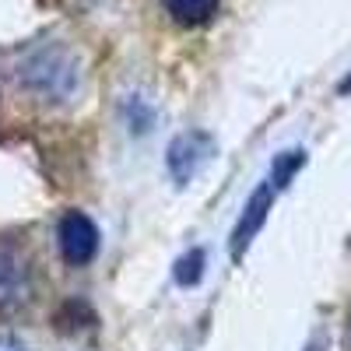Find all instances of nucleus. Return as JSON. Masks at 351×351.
<instances>
[{
  "instance_id": "7ed1b4c3",
  "label": "nucleus",
  "mask_w": 351,
  "mask_h": 351,
  "mask_svg": "<svg viewBox=\"0 0 351 351\" xmlns=\"http://www.w3.org/2000/svg\"><path fill=\"white\" fill-rule=\"evenodd\" d=\"M99 225L88 218L84 211H67L56 225V246H60V256L71 263V267H84L99 256Z\"/></svg>"
},
{
  "instance_id": "f03ea898",
  "label": "nucleus",
  "mask_w": 351,
  "mask_h": 351,
  "mask_svg": "<svg viewBox=\"0 0 351 351\" xmlns=\"http://www.w3.org/2000/svg\"><path fill=\"white\" fill-rule=\"evenodd\" d=\"M36 299V260L18 239H0V313H21Z\"/></svg>"
},
{
  "instance_id": "1a4fd4ad",
  "label": "nucleus",
  "mask_w": 351,
  "mask_h": 351,
  "mask_svg": "<svg viewBox=\"0 0 351 351\" xmlns=\"http://www.w3.org/2000/svg\"><path fill=\"white\" fill-rule=\"evenodd\" d=\"M0 351H28L18 337H11V334H0Z\"/></svg>"
},
{
  "instance_id": "20e7f679",
  "label": "nucleus",
  "mask_w": 351,
  "mask_h": 351,
  "mask_svg": "<svg viewBox=\"0 0 351 351\" xmlns=\"http://www.w3.org/2000/svg\"><path fill=\"white\" fill-rule=\"evenodd\" d=\"M215 152V141L211 134H200V130H190V134H180L172 144H169V172L176 183H186L200 172V165L211 158Z\"/></svg>"
},
{
  "instance_id": "6e6552de",
  "label": "nucleus",
  "mask_w": 351,
  "mask_h": 351,
  "mask_svg": "<svg viewBox=\"0 0 351 351\" xmlns=\"http://www.w3.org/2000/svg\"><path fill=\"white\" fill-rule=\"evenodd\" d=\"M200 274H204V250H193L176 263V281L180 285H197Z\"/></svg>"
},
{
  "instance_id": "0eeeda50",
  "label": "nucleus",
  "mask_w": 351,
  "mask_h": 351,
  "mask_svg": "<svg viewBox=\"0 0 351 351\" xmlns=\"http://www.w3.org/2000/svg\"><path fill=\"white\" fill-rule=\"evenodd\" d=\"M302 165H306V152H285V155H278L274 158V169H271V186L274 190L288 186L291 176H295Z\"/></svg>"
},
{
  "instance_id": "423d86ee",
  "label": "nucleus",
  "mask_w": 351,
  "mask_h": 351,
  "mask_svg": "<svg viewBox=\"0 0 351 351\" xmlns=\"http://www.w3.org/2000/svg\"><path fill=\"white\" fill-rule=\"evenodd\" d=\"M162 4H165V11L176 25L193 28V25H204V21L215 18L221 0H162Z\"/></svg>"
},
{
  "instance_id": "39448f33",
  "label": "nucleus",
  "mask_w": 351,
  "mask_h": 351,
  "mask_svg": "<svg viewBox=\"0 0 351 351\" xmlns=\"http://www.w3.org/2000/svg\"><path fill=\"white\" fill-rule=\"evenodd\" d=\"M271 200H274V186H271V183H263V186L250 197V204L243 208V218H239L236 232H232V260H239L243 250L253 243V236L263 228V221H267V211H271Z\"/></svg>"
},
{
  "instance_id": "f257e3e1",
  "label": "nucleus",
  "mask_w": 351,
  "mask_h": 351,
  "mask_svg": "<svg viewBox=\"0 0 351 351\" xmlns=\"http://www.w3.org/2000/svg\"><path fill=\"white\" fill-rule=\"evenodd\" d=\"M77 56L64 46H39L21 60L18 81L39 102H67L77 92Z\"/></svg>"
}]
</instances>
